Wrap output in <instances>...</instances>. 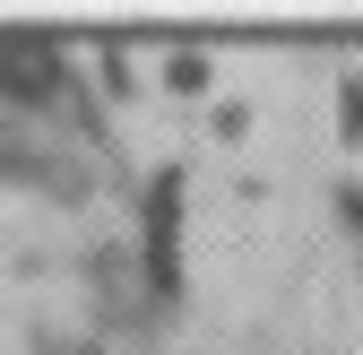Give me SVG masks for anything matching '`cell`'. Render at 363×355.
Listing matches in <instances>:
<instances>
[{"instance_id": "obj_2", "label": "cell", "mask_w": 363, "mask_h": 355, "mask_svg": "<svg viewBox=\"0 0 363 355\" xmlns=\"http://www.w3.org/2000/svg\"><path fill=\"white\" fill-rule=\"evenodd\" d=\"M337 121H346V130H363V78H346V87H337Z\"/></svg>"}, {"instance_id": "obj_1", "label": "cell", "mask_w": 363, "mask_h": 355, "mask_svg": "<svg viewBox=\"0 0 363 355\" xmlns=\"http://www.w3.org/2000/svg\"><path fill=\"white\" fill-rule=\"evenodd\" d=\"M0 87L9 96H52V43H0Z\"/></svg>"}]
</instances>
